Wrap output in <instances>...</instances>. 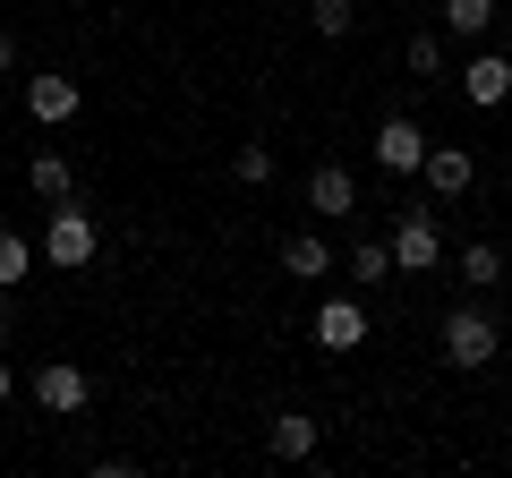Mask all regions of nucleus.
Listing matches in <instances>:
<instances>
[{
  "instance_id": "nucleus-1",
  "label": "nucleus",
  "mask_w": 512,
  "mask_h": 478,
  "mask_svg": "<svg viewBox=\"0 0 512 478\" xmlns=\"http://www.w3.org/2000/svg\"><path fill=\"white\" fill-rule=\"evenodd\" d=\"M94 248H103V239H94V214L77 197H60L52 222H43V257H52L60 274H77V265H94Z\"/></svg>"
},
{
  "instance_id": "nucleus-15",
  "label": "nucleus",
  "mask_w": 512,
  "mask_h": 478,
  "mask_svg": "<svg viewBox=\"0 0 512 478\" xmlns=\"http://www.w3.org/2000/svg\"><path fill=\"white\" fill-rule=\"evenodd\" d=\"M393 274V248H384V239H359V248H350V282H384Z\"/></svg>"
},
{
  "instance_id": "nucleus-7",
  "label": "nucleus",
  "mask_w": 512,
  "mask_h": 478,
  "mask_svg": "<svg viewBox=\"0 0 512 478\" xmlns=\"http://www.w3.org/2000/svg\"><path fill=\"white\" fill-rule=\"evenodd\" d=\"M419 180H427V197H461V188L478 180V163H470V146H427Z\"/></svg>"
},
{
  "instance_id": "nucleus-18",
  "label": "nucleus",
  "mask_w": 512,
  "mask_h": 478,
  "mask_svg": "<svg viewBox=\"0 0 512 478\" xmlns=\"http://www.w3.org/2000/svg\"><path fill=\"white\" fill-rule=\"evenodd\" d=\"M495 274H504V248H487V239L461 248V282H495Z\"/></svg>"
},
{
  "instance_id": "nucleus-8",
  "label": "nucleus",
  "mask_w": 512,
  "mask_h": 478,
  "mask_svg": "<svg viewBox=\"0 0 512 478\" xmlns=\"http://www.w3.org/2000/svg\"><path fill=\"white\" fill-rule=\"evenodd\" d=\"M367 342V308L359 299H325L316 308V350H359Z\"/></svg>"
},
{
  "instance_id": "nucleus-2",
  "label": "nucleus",
  "mask_w": 512,
  "mask_h": 478,
  "mask_svg": "<svg viewBox=\"0 0 512 478\" xmlns=\"http://www.w3.org/2000/svg\"><path fill=\"white\" fill-rule=\"evenodd\" d=\"M444 359H453V368H487L495 359V316L487 308H453L444 316Z\"/></svg>"
},
{
  "instance_id": "nucleus-4",
  "label": "nucleus",
  "mask_w": 512,
  "mask_h": 478,
  "mask_svg": "<svg viewBox=\"0 0 512 478\" xmlns=\"http://www.w3.org/2000/svg\"><path fill=\"white\" fill-rule=\"evenodd\" d=\"M436 257H444V222L436 214H402L393 222V265H402V274H427Z\"/></svg>"
},
{
  "instance_id": "nucleus-21",
  "label": "nucleus",
  "mask_w": 512,
  "mask_h": 478,
  "mask_svg": "<svg viewBox=\"0 0 512 478\" xmlns=\"http://www.w3.org/2000/svg\"><path fill=\"white\" fill-rule=\"evenodd\" d=\"M9 325H18V299H9V282H0V333H9Z\"/></svg>"
},
{
  "instance_id": "nucleus-12",
  "label": "nucleus",
  "mask_w": 512,
  "mask_h": 478,
  "mask_svg": "<svg viewBox=\"0 0 512 478\" xmlns=\"http://www.w3.org/2000/svg\"><path fill=\"white\" fill-rule=\"evenodd\" d=\"M282 265H291L299 282H316V274H325L333 257H325V239H316V231H299V239H282Z\"/></svg>"
},
{
  "instance_id": "nucleus-6",
  "label": "nucleus",
  "mask_w": 512,
  "mask_h": 478,
  "mask_svg": "<svg viewBox=\"0 0 512 478\" xmlns=\"http://www.w3.org/2000/svg\"><path fill=\"white\" fill-rule=\"evenodd\" d=\"M26 111H35L43 129H60V120L86 111V94H77V77H26Z\"/></svg>"
},
{
  "instance_id": "nucleus-16",
  "label": "nucleus",
  "mask_w": 512,
  "mask_h": 478,
  "mask_svg": "<svg viewBox=\"0 0 512 478\" xmlns=\"http://www.w3.org/2000/svg\"><path fill=\"white\" fill-rule=\"evenodd\" d=\"M308 26H316V35H350V26H359V9H350V0H308Z\"/></svg>"
},
{
  "instance_id": "nucleus-9",
  "label": "nucleus",
  "mask_w": 512,
  "mask_h": 478,
  "mask_svg": "<svg viewBox=\"0 0 512 478\" xmlns=\"http://www.w3.org/2000/svg\"><path fill=\"white\" fill-rule=\"evenodd\" d=\"M461 94H470L478 111H495V103L512 94V60H504V52H478L470 69H461Z\"/></svg>"
},
{
  "instance_id": "nucleus-22",
  "label": "nucleus",
  "mask_w": 512,
  "mask_h": 478,
  "mask_svg": "<svg viewBox=\"0 0 512 478\" xmlns=\"http://www.w3.org/2000/svg\"><path fill=\"white\" fill-rule=\"evenodd\" d=\"M0 69H18V35H0Z\"/></svg>"
},
{
  "instance_id": "nucleus-17",
  "label": "nucleus",
  "mask_w": 512,
  "mask_h": 478,
  "mask_svg": "<svg viewBox=\"0 0 512 478\" xmlns=\"http://www.w3.org/2000/svg\"><path fill=\"white\" fill-rule=\"evenodd\" d=\"M26 274H35V248H26L18 231H0V282H9V291H18Z\"/></svg>"
},
{
  "instance_id": "nucleus-23",
  "label": "nucleus",
  "mask_w": 512,
  "mask_h": 478,
  "mask_svg": "<svg viewBox=\"0 0 512 478\" xmlns=\"http://www.w3.org/2000/svg\"><path fill=\"white\" fill-rule=\"evenodd\" d=\"M9 385H18V376H9V368H0V402H9Z\"/></svg>"
},
{
  "instance_id": "nucleus-13",
  "label": "nucleus",
  "mask_w": 512,
  "mask_h": 478,
  "mask_svg": "<svg viewBox=\"0 0 512 478\" xmlns=\"http://www.w3.org/2000/svg\"><path fill=\"white\" fill-rule=\"evenodd\" d=\"M26 188H35L43 205H60L69 197V163H60V154H35V163H26Z\"/></svg>"
},
{
  "instance_id": "nucleus-14",
  "label": "nucleus",
  "mask_w": 512,
  "mask_h": 478,
  "mask_svg": "<svg viewBox=\"0 0 512 478\" xmlns=\"http://www.w3.org/2000/svg\"><path fill=\"white\" fill-rule=\"evenodd\" d=\"M444 26H453V35H487V26H495V0H444Z\"/></svg>"
},
{
  "instance_id": "nucleus-11",
  "label": "nucleus",
  "mask_w": 512,
  "mask_h": 478,
  "mask_svg": "<svg viewBox=\"0 0 512 478\" xmlns=\"http://www.w3.org/2000/svg\"><path fill=\"white\" fill-rule=\"evenodd\" d=\"M265 444H274L282 461H308V453H316V419H308V410H274V427H265Z\"/></svg>"
},
{
  "instance_id": "nucleus-20",
  "label": "nucleus",
  "mask_w": 512,
  "mask_h": 478,
  "mask_svg": "<svg viewBox=\"0 0 512 478\" xmlns=\"http://www.w3.org/2000/svg\"><path fill=\"white\" fill-rule=\"evenodd\" d=\"M410 69L436 77V69H444V43H436V35H410Z\"/></svg>"
},
{
  "instance_id": "nucleus-10",
  "label": "nucleus",
  "mask_w": 512,
  "mask_h": 478,
  "mask_svg": "<svg viewBox=\"0 0 512 478\" xmlns=\"http://www.w3.org/2000/svg\"><path fill=\"white\" fill-rule=\"evenodd\" d=\"M308 205H316L325 222H333V214H350V205H359V180H350L342 163H316V171H308Z\"/></svg>"
},
{
  "instance_id": "nucleus-5",
  "label": "nucleus",
  "mask_w": 512,
  "mask_h": 478,
  "mask_svg": "<svg viewBox=\"0 0 512 478\" xmlns=\"http://www.w3.org/2000/svg\"><path fill=\"white\" fill-rule=\"evenodd\" d=\"M86 368H69V359H43V368H35V402L43 410H60V419H69V410H86Z\"/></svg>"
},
{
  "instance_id": "nucleus-19",
  "label": "nucleus",
  "mask_w": 512,
  "mask_h": 478,
  "mask_svg": "<svg viewBox=\"0 0 512 478\" xmlns=\"http://www.w3.org/2000/svg\"><path fill=\"white\" fill-rule=\"evenodd\" d=\"M231 171H239L248 188H265V180H274V154H265V146H239V154H231Z\"/></svg>"
},
{
  "instance_id": "nucleus-3",
  "label": "nucleus",
  "mask_w": 512,
  "mask_h": 478,
  "mask_svg": "<svg viewBox=\"0 0 512 478\" xmlns=\"http://www.w3.org/2000/svg\"><path fill=\"white\" fill-rule=\"evenodd\" d=\"M376 163L393 171V180H410V171L427 163V129H419V120H410V111H393V120H384V129H376Z\"/></svg>"
}]
</instances>
